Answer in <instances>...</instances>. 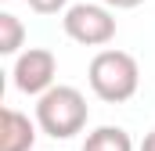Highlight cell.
<instances>
[{
    "label": "cell",
    "instance_id": "obj_1",
    "mask_svg": "<svg viewBox=\"0 0 155 151\" xmlns=\"http://www.w3.org/2000/svg\"><path fill=\"white\" fill-rule=\"evenodd\" d=\"M87 79H90L94 97H101L105 104H123V101H130L137 94L141 69H137V58L134 54L116 50V47H105V50H97L90 58Z\"/></svg>",
    "mask_w": 155,
    "mask_h": 151
},
{
    "label": "cell",
    "instance_id": "obj_2",
    "mask_svg": "<svg viewBox=\"0 0 155 151\" xmlns=\"http://www.w3.org/2000/svg\"><path fill=\"white\" fill-rule=\"evenodd\" d=\"M87 119H90V108H87V97L76 86L58 83V86H51L47 94L36 97V122L54 140H69V137L83 133Z\"/></svg>",
    "mask_w": 155,
    "mask_h": 151
},
{
    "label": "cell",
    "instance_id": "obj_3",
    "mask_svg": "<svg viewBox=\"0 0 155 151\" xmlns=\"http://www.w3.org/2000/svg\"><path fill=\"white\" fill-rule=\"evenodd\" d=\"M61 25H65V36L83 47H105L116 40V14L108 4H72Z\"/></svg>",
    "mask_w": 155,
    "mask_h": 151
},
{
    "label": "cell",
    "instance_id": "obj_4",
    "mask_svg": "<svg viewBox=\"0 0 155 151\" xmlns=\"http://www.w3.org/2000/svg\"><path fill=\"white\" fill-rule=\"evenodd\" d=\"M15 86L22 90V94H29V97H40V94H47L51 86H54V76H58V58L47 50V47H29V50H22L18 58H15Z\"/></svg>",
    "mask_w": 155,
    "mask_h": 151
},
{
    "label": "cell",
    "instance_id": "obj_5",
    "mask_svg": "<svg viewBox=\"0 0 155 151\" xmlns=\"http://www.w3.org/2000/svg\"><path fill=\"white\" fill-rule=\"evenodd\" d=\"M36 130L40 122H33L29 115H22L18 108H4L0 112V151H33Z\"/></svg>",
    "mask_w": 155,
    "mask_h": 151
},
{
    "label": "cell",
    "instance_id": "obj_6",
    "mask_svg": "<svg viewBox=\"0 0 155 151\" xmlns=\"http://www.w3.org/2000/svg\"><path fill=\"white\" fill-rule=\"evenodd\" d=\"M83 151H134V140L123 126H97L87 133Z\"/></svg>",
    "mask_w": 155,
    "mask_h": 151
},
{
    "label": "cell",
    "instance_id": "obj_7",
    "mask_svg": "<svg viewBox=\"0 0 155 151\" xmlns=\"http://www.w3.org/2000/svg\"><path fill=\"white\" fill-rule=\"evenodd\" d=\"M22 43H25V25L11 11H0V54H18Z\"/></svg>",
    "mask_w": 155,
    "mask_h": 151
},
{
    "label": "cell",
    "instance_id": "obj_8",
    "mask_svg": "<svg viewBox=\"0 0 155 151\" xmlns=\"http://www.w3.org/2000/svg\"><path fill=\"white\" fill-rule=\"evenodd\" d=\"M29 7L36 14H58V11H69V0H29Z\"/></svg>",
    "mask_w": 155,
    "mask_h": 151
},
{
    "label": "cell",
    "instance_id": "obj_9",
    "mask_svg": "<svg viewBox=\"0 0 155 151\" xmlns=\"http://www.w3.org/2000/svg\"><path fill=\"white\" fill-rule=\"evenodd\" d=\"M101 4H108L112 11H130V7H141L144 0H101Z\"/></svg>",
    "mask_w": 155,
    "mask_h": 151
},
{
    "label": "cell",
    "instance_id": "obj_10",
    "mask_svg": "<svg viewBox=\"0 0 155 151\" xmlns=\"http://www.w3.org/2000/svg\"><path fill=\"white\" fill-rule=\"evenodd\" d=\"M141 151H155V130L144 137V144H141Z\"/></svg>",
    "mask_w": 155,
    "mask_h": 151
}]
</instances>
